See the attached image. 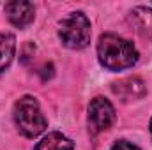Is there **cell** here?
<instances>
[{"instance_id": "obj_11", "label": "cell", "mask_w": 152, "mask_h": 150, "mask_svg": "<svg viewBox=\"0 0 152 150\" xmlns=\"http://www.w3.org/2000/svg\"><path fill=\"white\" fill-rule=\"evenodd\" d=\"M151 133H152V120H151Z\"/></svg>"}, {"instance_id": "obj_3", "label": "cell", "mask_w": 152, "mask_h": 150, "mask_svg": "<svg viewBox=\"0 0 152 150\" xmlns=\"http://www.w3.org/2000/svg\"><path fill=\"white\" fill-rule=\"evenodd\" d=\"M58 37L64 46L71 50H81L90 42V21L83 12H71L62 20Z\"/></svg>"}, {"instance_id": "obj_6", "label": "cell", "mask_w": 152, "mask_h": 150, "mask_svg": "<svg viewBox=\"0 0 152 150\" xmlns=\"http://www.w3.org/2000/svg\"><path fill=\"white\" fill-rule=\"evenodd\" d=\"M113 92L117 95H120L124 101H131V99H140L145 94V87L143 81L138 78H127L122 79L113 85Z\"/></svg>"}, {"instance_id": "obj_8", "label": "cell", "mask_w": 152, "mask_h": 150, "mask_svg": "<svg viewBox=\"0 0 152 150\" xmlns=\"http://www.w3.org/2000/svg\"><path fill=\"white\" fill-rule=\"evenodd\" d=\"M75 143L60 133H50L36 145L34 150H73Z\"/></svg>"}, {"instance_id": "obj_7", "label": "cell", "mask_w": 152, "mask_h": 150, "mask_svg": "<svg viewBox=\"0 0 152 150\" xmlns=\"http://www.w3.org/2000/svg\"><path fill=\"white\" fill-rule=\"evenodd\" d=\"M134 30L143 36V37L152 39V9L149 7H136L131 11V16H129Z\"/></svg>"}, {"instance_id": "obj_2", "label": "cell", "mask_w": 152, "mask_h": 150, "mask_svg": "<svg viewBox=\"0 0 152 150\" xmlns=\"http://www.w3.org/2000/svg\"><path fill=\"white\" fill-rule=\"evenodd\" d=\"M14 122L18 131L27 138H36L46 129V118L36 97L25 95L14 104Z\"/></svg>"}, {"instance_id": "obj_5", "label": "cell", "mask_w": 152, "mask_h": 150, "mask_svg": "<svg viewBox=\"0 0 152 150\" xmlns=\"http://www.w3.org/2000/svg\"><path fill=\"white\" fill-rule=\"evenodd\" d=\"M5 14L9 18V21L18 27V28H25L27 25H30L34 21V4L30 2H23V0H16V2H9L5 4Z\"/></svg>"}, {"instance_id": "obj_10", "label": "cell", "mask_w": 152, "mask_h": 150, "mask_svg": "<svg viewBox=\"0 0 152 150\" xmlns=\"http://www.w3.org/2000/svg\"><path fill=\"white\" fill-rule=\"evenodd\" d=\"M110 150H140V149H138L136 145H133V143H129V141H124V140H122V141H117Z\"/></svg>"}, {"instance_id": "obj_4", "label": "cell", "mask_w": 152, "mask_h": 150, "mask_svg": "<svg viewBox=\"0 0 152 150\" xmlns=\"http://www.w3.org/2000/svg\"><path fill=\"white\" fill-rule=\"evenodd\" d=\"M115 120V110L104 97H94L88 106V129L92 134H99L112 127Z\"/></svg>"}, {"instance_id": "obj_1", "label": "cell", "mask_w": 152, "mask_h": 150, "mask_svg": "<svg viewBox=\"0 0 152 150\" xmlns=\"http://www.w3.org/2000/svg\"><path fill=\"white\" fill-rule=\"evenodd\" d=\"M97 55L101 66L110 71H122L136 64L138 51L127 39L118 37L115 34H104L97 42Z\"/></svg>"}, {"instance_id": "obj_9", "label": "cell", "mask_w": 152, "mask_h": 150, "mask_svg": "<svg viewBox=\"0 0 152 150\" xmlns=\"http://www.w3.org/2000/svg\"><path fill=\"white\" fill-rule=\"evenodd\" d=\"M16 51V41L11 34H0V73L9 67Z\"/></svg>"}]
</instances>
